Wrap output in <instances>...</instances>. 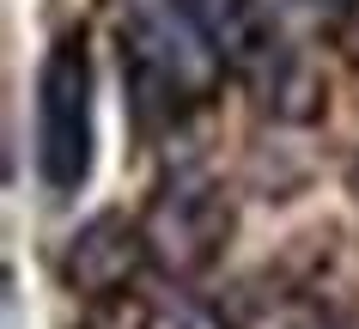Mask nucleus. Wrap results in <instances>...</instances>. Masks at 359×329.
I'll return each instance as SVG.
<instances>
[{
    "label": "nucleus",
    "instance_id": "20e7f679",
    "mask_svg": "<svg viewBox=\"0 0 359 329\" xmlns=\"http://www.w3.org/2000/svg\"><path fill=\"white\" fill-rule=\"evenodd\" d=\"M147 232L140 220H122V213H97L86 220L67 250H61V287L67 293H86V299H116L128 293V281L147 269Z\"/></svg>",
    "mask_w": 359,
    "mask_h": 329
},
{
    "label": "nucleus",
    "instance_id": "39448f33",
    "mask_svg": "<svg viewBox=\"0 0 359 329\" xmlns=\"http://www.w3.org/2000/svg\"><path fill=\"white\" fill-rule=\"evenodd\" d=\"M183 6H189L195 25L213 37V49L226 55V67H238L244 79H256V92L292 61V49L280 43L274 19L262 13V0H183Z\"/></svg>",
    "mask_w": 359,
    "mask_h": 329
},
{
    "label": "nucleus",
    "instance_id": "6e6552de",
    "mask_svg": "<svg viewBox=\"0 0 359 329\" xmlns=\"http://www.w3.org/2000/svg\"><path fill=\"white\" fill-rule=\"evenodd\" d=\"M353 189H359V171H353Z\"/></svg>",
    "mask_w": 359,
    "mask_h": 329
},
{
    "label": "nucleus",
    "instance_id": "f257e3e1",
    "mask_svg": "<svg viewBox=\"0 0 359 329\" xmlns=\"http://www.w3.org/2000/svg\"><path fill=\"white\" fill-rule=\"evenodd\" d=\"M116 43H122L128 110L140 128L183 122L226 79V55L213 49V37L195 25L183 0H122Z\"/></svg>",
    "mask_w": 359,
    "mask_h": 329
},
{
    "label": "nucleus",
    "instance_id": "7ed1b4c3",
    "mask_svg": "<svg viewBox=\"0 0 359 329\" xmlns=\"http://www.w3.org/2000/svg\"><path fill=\"white\" fill-rule=\"evenodd\" d=\"M140 232H147V256L152 269L170 274V281H195L219 262L231 238V201L226 189L213 183L208 171H170L158 189H152L147 213H140Z\"/></svg>",
    "mask_w": 359,
    "mask_h": 329
},
{
    "label": "nucleus",
    "instance_id": "0eeeda50",
    "mask_svg": "<svg viewBox=\"0 0 359 329\" xmlns=\"http://www.w3.org/2000/svg\"><path fill=\"white\" fill-rule=\"evenodd\" d=\"M292 6H311V13H353L359 0H292Z\"/></svg>",
    "mask_w": 359,
    "mask_h": 329
},
{
    "label": "nucleus",
    "instance_id": "423d86ee",
    "mask_svg": "<svg viewBox=\"0 0 359 329\" xmlns=\"http://www.w3.org/2000/svg\"><path fill=\"white\" fill-rule=\"evenodd\" d=\"M147 329H238V323L226 311H213L208 299H195V293H170L147 311Z\"/></svg>",
    "mask_w": 359,
    "mask_h": 329
},
{
    "label": "nucleus",
    "instance_id": "f03ea898",
    "mask_svg": "<svg viewBox=\"0 0 359 329\" xmlns=\"http://www.w3.org/2000/svg\"><path fill=\"white\" fill-rule=\"evenodd\" d=\"M92 55L86 37H55L31 86V165L49 195H79L92 177Z\"/></svg>",
    "mask_w": 359,
    "mask_h": 329
}]
</instances>
